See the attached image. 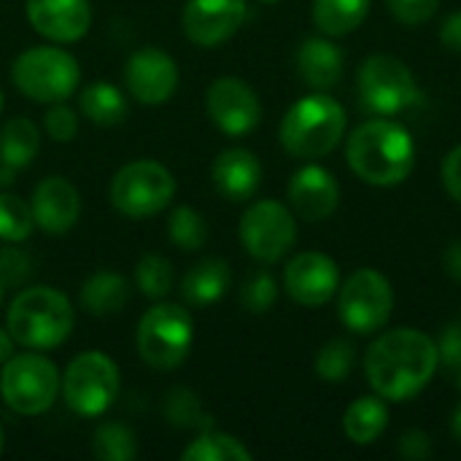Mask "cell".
Masks as SVG:
<instances>
[{
  "mask_svg": "<svg viewBox=\"0 0 461 461\" xmlns=\"http://www.w3.org/2000/svg\"><path fill=\"white\" fill-rule=\"evenodd\" d=\"M11 78L35 103H65L76 92L81 70L73 54L57 46H32L14 59Z\"/></svg>",
  "mask_w": 461,
  "mask_h": 461,
  "instance_id": "cell-5",
  "label": "cell"
},
{
  "mask_svg": "<svg viewBox=\"0 0 461 461\" xmlns=\"http://www.w3.org/2000/svg\"><path fill=\"white\" fill-rule=\"evenodd\" d=\"M119 367L103 351L78 354L62 378V397L68 408L84 419L103 416L119 397Z\"/></svg>",
  "mask_w": 461,
  "mask_h": 461,
  "instance_id": "cell-10",
  "label": "cell"
},
{
  "mask_svg": "<svg viewBox=\"0 0 461 461\" xmlns=\"http://www.w3.org/2000/svg\"><path fill=\"white\" fill-rule=\"evenodd\" d=\"M92 451L100 461H130L138 456V440L124 424H100L92 440Z\"/></svg>",
  "mask_w": 461,
  "mask_h": 461,
  "instance_id": "cell-32",
  "label": "cell"
},
{
  "mask_svg": "<svg viewBox=\"0 0 461 461\" xmlns=\"http://www.w3.org/2000/svg\"><path fill=\"white\" fill-rule=\"evenodd\" d=\"M70 300L51 286H30L19 292L8 308L5 330L11 338L27 348H57L68 340L73 330Z\"/></svg>",
  "mask_w": 461,
  "mask_h": 461,
  "instance_id": "cell-3",
  "label": "cell"
},
{
  "mask_svg": "<svg viewBox=\"0 0 461 461\" xmlns=\"http://www.w3.org/2000/svg\"><path fill=\"white\" fill-rule=\"evenodd\" d=\"M438 367V343L413 327L384 332L365 354L367 384L389 402L413 400L435 378Z\"/></svg>",
  "mask_w": 461,
  "mask_h": 461,
  "instance_id": "cell-1",
  "label": "cell"
},
{
  "mask_svg": "<svg viewBox=\"0 0 461 461\" xmlns=\"http://www.w3.org/2000/svg\"><path fill=\"white\" fill-rule=\"evenodd\" d=\"M262 3H276V0H262Z\"/></svg>",
  "mask_w": 461,
  "mask_h": 461,
  "instance_id": "cell-49",
  "label": "cell"
},
{
  "mask_svg": "<svg viewBox=\"0 0 461 461\" xmlns=\"http://www.w3.org/2000/svg\"><path fill=\"white\" fill-rule=\"evenodd\" d=\"M78 108L89 122H95L100 127H113V124L124 122V116H127V100H124L122 89H116L113 84H105V81H95L86 89H81Z\"/></svg>",
  "mask_w": 461,
  "mask_h": 461,
  "instance_id": "cell-27",
  "label": "cell"
},
{
  "mask_svg": "<svg viewBox=\"0 0 461 461\" xmlns=\"http://www.w3.org/2000/svg\"><path fill=\"white\" fill-rule=\"evenodd\" d=\"M78 300L89 316H116L130 300V286L119 273L100 270L84 281Z\"/></svg>",
  "mask_w": 461,
  "mask_h": 461,
  "instance_id": "cell-23",
  "label": "cell"
},
{
  "mask_svg": "<svg viewBox=\"0 0 461 461\" xmlns=\"http://www.w3.org/2000/svg\"><path fill=\"white\" fill-rule=\"evenodd\" d=\"M346 159L351 173L370 186H397L416 165L413 135L386 116L359 124L346 146Z\"/></svg>",
  "mask_w": 461,
  "mask_h": 461,
  "instance_id": "cell-2",
  "label": "cell"
},
{
  "mask_svg": "<svg viewBox=\"0 0 461 461\" xmlns=\"http://www.w3.org/2000/svg\"><path fill=\"white\" fill-rule=\"evenodd\" d=\"M205 108L211 122L224 132V135H249L251 130H257L259 119H262V105L257 92L240 81V78H216L208 86L205 95Z\"/></svg>",
  "mask_w": 461,
  "mask_h": 461,
  "instance_id": "cell-13",
  "label": "cell"
},
{
  "mask_svg": "<svg viewBox=\"0 0 461 461\" xmlns=\"http://www.w3.org/2000/svg\"><path fill=\"white\" fill-rule=\"evenodd\" d=\"M3 289H5V284H3V278H0V303H3Z\"/></svg>",
  "mask_w": 461,
  "mask_h": 461,
  "instance_id": "cell-46",
  "label": "cell"
},
{
  "mask_svg": "<svg viewBox=\"0 0 461 461\" xmlns=\"http://www.w3.org/2000/svg\"><path fill=\"white\" fill-rule=\"evenodd\" d=\"M246 0H186L184 32L197 46H219L246 22Z\"/></svg>",
  "mask_w": 461,
  "mask_h": 461,
  "instance_id": "cell-16",
  "label": "cell"
},
{
  "mask_svg": "<svg viewBox=\"0 0 461 461\" xmlns=\"http://www.w3.org/2000/svg\"><path fill=\"white\" fill-rule=\"evenodd\" d=\"M397 451H400V456H405V459H411V461L429 459V456H432V440H429V435H427V432H421V429H411V432H405V435L400 438Z\"/></svg>",
  "mask_w": 461,
  "mask_h": 461,
  "instance_id": "cell-40",
  "label": "cell"
},
{
  "mask_svg": "<svg viewBox=\"0 0 461 461\" xmlns=\"http://www.w3.org/2000/svg\"><path fill=\"white\" fill-rule=\"evenodd\" d=\"M440 41L446 49H451L454 54H461V11L451 14L443 27H440Z\"/></svg>",
  "mask_w": 461,
  "mask_h": 461,
  "instance_id": "cell-42",
  "label": "cell"
},
{
  "mask_svg": "<svg viewBox=\"0 0 461 461\" xmlns=\"http://www.w3.org/2000/svg\"><path fill=\"white\" fill-rule=\"evenodd\" d=\"M27 19L49 41L73 43L92 24L89 0H27Z\"/></svg>",
  "mask_w": 461,
  "mask_h": 461,
  "instance_id": "cell-19",
  "label": "cell"
},
{
  "mask_svg": "<svg viewBox=\"0 0 461 461\" xmlns=\"http://www.w3.org/2000/svg\"><path fill=\"white\" fill-rule=\"evenodd\" d=\"M211 176L221 197L232 203H243L257 194L262 184V165L246 149H227L213 159Z\"/></svg>",
  "mask_w": 461,
  "mask_h": 461,
  "instance_id": "cell-20",
  "label": "cell"
},
{
  "mask_svg": "<svg viewBox=\"0 0 461 461\" xmlns=\"http://www.w3.org/2000/svg\"><path fill=\"white\" fill-rule=\"evenodd\" d=\"M38 149H41V132L30 119L16 116L0 127V165L3 167L14 173L27 167L38 157Z\"/></svg>",
  "mask_w": 461,
  "mask_h": 461,
  "instance_id": "cell-25",
  "label": "cell"
},
{
  "mask_svg": "<svg viewBox=\"0 0 461 461\" xmlns=\"http://www.w3.org/2000/svg\"><path fill=\"white\" fill-rule=\"evenodd\" d=\"M14 338H11V332L8 330H0V365H5L11 357H14Z\"/></svg>",
  "mask_w": 461,
  "mask_h": 461,
  "instance_id": "cell-44",
  "label": "cell"
},
{
  "mask_svg": "<svg viewBox=\"0 0 461 461\" xmlns=\"http://www.w3.org/2000/svg\"><path fill=\"white\" fill-rule=\"evenodd\" d=\"M389 427V411L384 397H359L357 402L348 405L343 416V432L351 443L357 446H370L375 443Z\"/></svg>",
  "mask_w": 461,
  "mask_h": 461,
  "instance_id": "cell-24",
  "label": "cell"
},
{
  "mask_svg": "<svg viewBox=\"0 0 461 461\" xmlns=\"http://www.w3.org/2000/svg\"><path fill=\"white\" fill-rule=\"evenodd\" d=\"M162 416L178 429H213V416L203 408V400L192 389H170L162 400Z\"/></svg>",
  "mask_w": 461,
  "mask_h": 461,
  "instance_id": "cell-28",
  "label": "cell"
},
{
  "mask_svg": "<svg viewBox=\"0 0 461 461\" xmlns=\"http://www.w3.org/2000/svg\"><path fill=\"white\" fill-rule=\"evenodd\" d=\"M297 240L292 211L278 200H259L249 205L240 219V243L262 265H273L289 254Z\"/></svg>",
  "mask_w": 461,
  "mask_h": 461,
  "instance_id": "cell-12",
  "label": "cell"
},
{
  "mask_svg": "<svg viewBox=\"0 0 461 461\" xmlns=\"http://www.w3.org/2000/svg\"><path fill=\"white\" fill-rule=\"evenodd\" d=\"M438 359L446 367L448 381L461 392V327L451 324L443 330L440 340H438Z\"/></svg>",
  "mask_w": 461,
  "mask_h": 461,
  "instance_id": "cell-36",
  "label": "cell"
},
{
  "mask_svg": "<svg viewBox=\"0 0 461 461\" xmlns=\"http://www.w3.org/2000/svg\"><path fill=\"white\" fill-rule=\"evenodd\" d=\"M394 311V289L378 270H357L340 286L338 313L340 321L357 335H373L384 330Z\"/></svg>",
  "mask_w": 461,
  "mask_h": 461,
  "instance_id": "cell-11",
  "label": "cell"
},
{
  "mask_svg": "<svg viewBox=\"0 0 461 461\" xmlns=\"http://www.w3.org/2000/svg\"><path fill=\"white\" fill-rule=\"evenodd\" d=\"M289 203L292 211L305 221H324L335 213L340 203V186L335 176L321 165L300 167L289 181Z\"/></svg>",
  "mask_w": 461,
  "mask_h": 461,
  "instance_id": "cell-17",
  "label": "cell"
},
{
  "mask_svg": "<svg viewBox=\"0 0 461 461\" xmlns=\"http://www.w3.org/2000/svg\"><path fill=\"white\" fill-rule=\"evenodd\" d=\"M346 132V111L330 95L297 100L281 122V146L297 159L327 157Z\"/></svg>",
  "mask_w": 461,
  "mask_h": 461,
  "instance_id": "cell-4",
  "label": "cell"
},
{
  "mask_svg": "<svg viewBox=\"0 0 461 461\" xmlns=\"http://www.w3.org/2000/svg\"><path fill=\"white\" fill-rule=\"evenodd\" d=\"M451 432H454V438L461 443V402L456 405V411H454V419H451Z\"/></svg>",
  "mask_w": 461,
  "mask_h": 461,
  "instance_id": "cell-45",
  "label": "cell"
},
{
  "mask_svg": "<svg viewBox=\"0 0 461 461\" xmlns=\"http://www.w3.org/2000/svg\"><path fill=\"white\" fill-rule=\"evenodd\" d=\"M362 105L375 116H397L421 103L413 70L394 54H373L359 68Z\"/></svg>",
  "mask_w": 461,
  "mask_h": 461,
  "instance_id": "cell-8",
  "label": "cell"
},
{
  "mask_svg": "<svg viewBox=\"0 0 461 461\" xmlns=\"http://www.w3.org/2000/svg\"><path fill=\"white\" fill-rule=\"evenodd\" d=\"M30 208L35 227H41L49 235H65L76 227L81 216V197L68 178L49 176L35 186Z\"/></svg>",
  "mask_w": 461,
  "mask_h": 461,
  "instance_id": "cell-18",
  "label": "cell"
},
{
  "mask_svg": "<svg viewBox=\"0 0 461 461\" xmlns=\"http://www.w3.org/2000/svg\"><path fill=\"white\" fill-rule=\"evenodd\" d=\"M386 5H389V14L397 22H402L408 27H416V24L429 22L438 14L440 0H386Z\"/></svg>",
  "mask_w": 461,
  "mask_h": 461,
  "instance_id": "cell-37",
  "label": "cell"
},
{
  "mask_svg": "<svg viewBox=\"0 0 461 461\" xmlns=\"http://www.w3.org/2000/svg\"><path fill=\"white\" fill-rule=\"evenodd\" d=\"M0 111H3V92H0Z\"/></svg>",
  "mask_w": 461,
  "mask_h": 461,
  "instance_id": "cell-48",
  "label": "cell"
},
{
  "mask_svg": "<svg viewBox=\"0 0 461 461\" xmlns=\"http://www.w3.org/2000/svg\"><path fill=\"white\" fill-rule=\"evenodd\" d=\"M176 194L173 173L154 159H135L124 165L108 189L111 205L127 219H146L170 205Z\"/></svg>",
  "mask_w": 461,
  "mask_h": 461,
  "instance_id": "cell-9",
  "label": "cell"
},
{
  "mask_svg": "<svg viewBox=\"0 0 461 461\" xmlns=\"http://www.w3.org/2000/svg\"><path fill=\"white\" fill-rule=\"evenodd\" d=\"M230 265L224 259H203L197 262L181 281V294L189 305H213L230 289Z\"/></svg>",
  "mask_w": 461,
  "mask_h": 461,
  "instance_id": "cell-22",
  "label": "cell"
},
{
  "mask_svg": "<svg viewBox=\"0 0 461 461\" xmlns=\"http://www.w3.org/2000/svg\"><path fill=\"white\" fill-rule=\"evenodd\" d=\"M0 451H3V427H0Z\"/></svg>",
  "mask_w": 461,
  "mask_h": 461,
  "instance_id": "cell-47",
  "label": "cell"
},
{
  "mask_svg": "<svg viewBox=\"0 0 461 461\" xmlns=\"http://www.w3.org/2000/svg\"><path fill=\"white\" fill-rule=\"evenodd\" d=\"M440 176H443V186H446V192L456 200L461 205V146H456L446 159H443V170H440Z\"/></svg>",
  "mask_w": 461,
  "mask_h": 461,
  "instance_id": "cell-41",
  "label": "cell"
},
{
  "mask_svg": "<svg viewBox=\"0 0 461 461\" xmlns=\"http://www.w3.org/2000/svg\"><path fill=\"white\" fill-rule=\"evenodd\" d=\"M284 289L294 303L305 308L327 305L340 289L338 265L327 254H319V251L297 254L284 270Z\"/></svg>",
  "mask_w": 461,
  "mask_h": 461,
  "instance_id": "cell-15",
  "label": "cell"
},
{
  "mask_svg": "<svg viewBox=\"0 0 461 461\" xmlns=\"http://www.w3.org/2000/svg\"><path fill=\"white\" fill-rule=\"evenodd\" d=\"M194 321L186 308L162 303L138 324V354L154 370H176L192 351Z\"/></svg>",
  "mask_w": 461,
  "mask_h": 461,
  "instance_id": "cell-7",
  "label": "cell"
},
{
  "mask_svg": "<svg viewBox=\"0 0 461 461\" xmlns=\"http://www.w3.org/2000/svg\"><path fill=\"white\" fill-rule=\"evenodd\" d=\"M46 132L57 143L73 140L76 132H78V116H76V111L68 108L65 103H51V108L46 113Z\"/></svg>",
  "mask_w": 461,
  "mask_h": 461,
  "instance_id": "cell-39",
  "label": "cell"
},
{
  "mask_svg": "<svg viewBox=\"0 0 461 461\" xmlns=\"http://www.w3.org/2000/svg\"><path fill=\"white\" fill-rule=\"evenodd\" d=\"M124 81H127L130 95L138 103L159 105V103L170 100L178 86V65L167 51H162L157 46H146V49H138L127 59Z\"/></svg>",
  "mask_w": 461,
  "mask_h": 461,
  "instance_id": "cell-14",
  "label": "cell"
},
{
  "mask_svg": "<svg viewBox=\"0 0 461 461\" xmlns=\"http://www.w3.org/2000/svg\"><path fill=\"white\" fill-rule=\"evenodd\" d=\"M167 235L178 249L197 251L208 243V224H205L203 213H197L194 208L178 205V208H173V213L167 219Z\"/></svg>",
  "mask_w": 461,
  "mask_h": 461,
  "instance_id": "cell-30",
  "label": "cell"
},
{
  "mask_svg": "<svg viewBox=\"0 0 461 461\" xmlns=\"http://www.w3.org/2000/svg\"><path fill=\"white\" fill-rule=\"evenodd\" d=\"M297 73L311 89L327 92L343 76V51L327 38H308L297 51Z\"/></svg>",
  "mask_w": 461,
  "mask_h": 461,
  "instance_id": "cell-21",
  "label": "cell"
},
{
  "mask_svg": "<svg viewBox=\"0 0 461 461\" xmlns=\"http://www.w3.org/2000/svg\"><path fill=\"white\" fill-rule=\"evenodd\" d=\"M184 461H251V451L227 432L205 429L181 454Z\"/></svg>",
  "mask_w": 461,
  "mask_h": 461,
  "instance_id": "cell-29",
  "label": "cell"
},
{
  "mask_svg": "<svg viewBox=\"0 0 461 461\" xmlns=\"http://www.w3.org/2000/svg\"><path fill=\"white\" fill-rule=\"evenodd\" d=\"M370 11V0H313V24L330 35V38H343L354 32Z\"/></svg>",
  "mask_w": 461,
  "mask_h": 461,
  "instance_id": "cell-26",
  "label": "cell"
},
{
  "mask_svg": "<svg viewBox=\"0 0 461 461\" xmlns=\"http://www.w3.org/2000/svg\"><path fill=\"white\" fill-rule=\"evenodd\" d=\"M32 230H35V219H32L30 203H24L22 197L11 192H3L0 194V240L22 243L32 235Z\"/></svg>",
  "mask_w": 461,
  "mask_h": 461,
  "instance_id": "cell-31",
  "label": "cell"
},
{
  "mask_svg": "<svg viewBox=\"0 0 461 461\" xmlns=\"http://www.w3.org/2000/svg\"><path fill=\"white\" fill-rule=\"evenodd\" d=\"M135 284L149 300H162L173 289V265L162 254H146L135 267Z\"/></svg>",
  "mask_w": 461,
  "mask_h": 461,
  "instance_id": "cell-34",
  "label": "cell"
},
{
  "mask_svg": "<svg viewBox=\"0 0 461 461\" xmlns=\"http://www.w3.org/2000/svg\"><path fill=\"white\" fill-rule=\"evenodd\" d=\"M354 362H357V351H354L351 340L335 338V340H330L319 351V357H316V373L327 384H343L351 375Z\"/></svg>",
  "mask_w": 461,
  "mask_h": 461,
  "instance_id": "cell-33",
  "label": "cell"
},
{
  "mask_svg": "<svg viewBox=\"0 0 461 461\" xmlns=\"http://www.w3.org/2000/svg\"><path fill=\"white\" fill-rule=\"evenodd\" d=\"M276 300H278V284L267 270L251 273L240 286V303L249 313L262 316L276 305Z\"/></svg>",
  "mask_w": 461,
  "mask_h": 461,
  "instance_id": "cell-35",
  "label": "cell"
},
{
  "mask_svg": "<svg viewBox=\"0 0 461 461\" xmlns=\"http://www.w3.org/2000/svg\"><path fill=\"white\" fill-rule=\"evenodd\" d=\"M62 378L41 354H14L0 373V397L19 416H41L59 397Z\"/></svg>",
  "mask_w": 461,
  "mask_h": 461,
  "instance_id": "cell-6",
  "label": "cell"
},
{
  "mask_svg": "<svg viewBox=\"0 0 461 461\" xmlns=\"http://www.w3.org/2000/svg\"><path fill=\"white\" fill-rule=\"evenodd\" d=\"M443 262H446V273H448L454 281H459L461 284V240H454V243L446 249Z\"/></svg>",
  "mask_w": 461,
  "mask_h": 461,
  "instance_id": "cell-43",
  "label": "cell"
},
{
  "mask_svg": "<svg viewBox=\"0 0 461 461\" xmlns=\"http://www.w3.org/2000/svg\"><path fill=\"white\" fill-rule=\"evenodd\" d=\"M32 276V262L14 246H0V278L5 286H22Z\"/></svg>",
  "mask_w": 461,
  "mask_h": 461,
  "instance_id": "cell-38",
  "label": "cell"
}]
</instances>
